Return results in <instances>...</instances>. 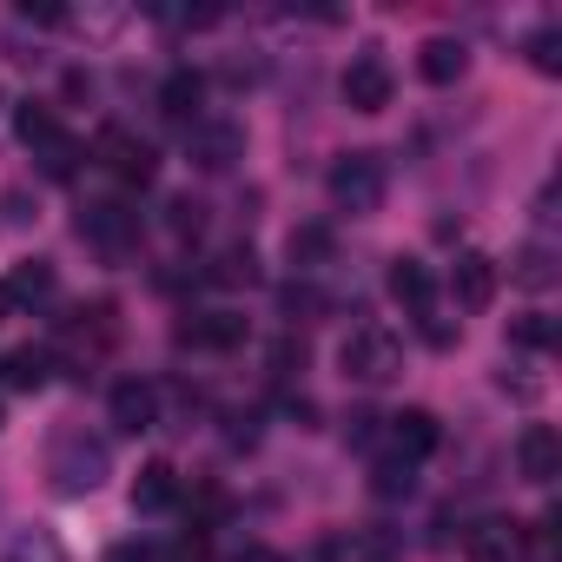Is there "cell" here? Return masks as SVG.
Returning a JSON list of instances; mask_svg holds the SVG:
<instances>
[{"label": "cell", "mask_w": 562, "mask_h": 562, "mask_svg": "<svg viewBox=\"0 0 562 562\" xmlns=\"http://www.w3.org/2000/svg\"><path fill=\"white\" fill-rule=\"evenodd\" d=\"M106 470H113V450L100 437H67L54 450V490L60 496H93L106 483Z\"/></svg>", "instance_id": "6da1fadb"}, {"label": "cell", "mask_w": 562, "mask_h": 562, "mask_svg": "<svg viewBox=\"0 0 562 562\" xmlns=\"http://www.w3.org/2000/svg\"><path fill=\"white\" fill-rule=\"evenodd\" d=\"M338 364H345V378H358V384H391V378H397V338H391L384 325H358V331L338 345Z\"/></svg>", "instance_id": "7a4b0ae2"}, {"label": "cell", "mask_w": 562, "mask_h": 562, "mask_svg": "<svg viewBox=\"0 0 562 562\" xmlns=\"http://www.w3.org/2000/svg\"><path fill=\"white\" fill-rule=\"evenodd\" d=\"M331 205L338 212H378L384 205V166H378V153H345L331 166Z\"/></svg>", "instance_id": "3957f363"}, {"label": "cell", "mask_w": 562, "mask_h": 562, "mask_svg": "<svg viewBox=\"0 0 562 562\" xmlns=\"http://www.w3.org/2000/svg\"><path fill=\"white\" fill-rule=\"evenodd\" d=\"M93 159H100L113 179H126V186H153V172H159L153 146H146L139 133H126V126H100V139H93Z\"/></svg>", "instance_id": "277c9868"}, {"label": "cell", "mask_w": 562, "mask_h": 562, "mask_svg": "<svg viewBox=\"0 0 562 562\" xmlns=\"http://www.w3.org/2000/svg\"><path fill=\"white\" fill-rule=\"evenodd\" d=\"M80 238L120 258V251H133V245H139V212H133L126 199H100V205H87V212H80Z\"/></svg>", "instance_id": "5b68a950"}, {"label": "cell", "mask_w": 562, "mask_h": 562, "mask_svg": "<svg viewBox=\"0 0 562 562\" xmlns=\"http://www.w3.org/2000/svg\"><path fill=\"white\" fill-rule=\"evenodd\" d=\"M338 87H345V106H351V113H384V106L397 100V74H391L378 54H358Z\"/></svg>", "instance_id": "8992f818"}, {"label": "cell", "mask_w": 562, "mask_h": 562, "mask_svg": "<svg viewBox=\"0 0 562 562\" xmlns=\"http://www.w3.org/2000/svg\"><path fill=\"white\" fill-rule=\"evenodd\" d=\"M496 285H503V265H496L490 251H463V258L450 265V299H457L463 312H490V305H496Z\"/></svg>", "instance_id": "52a82bcc"}, {"label": "cell", "mask_w": 562, "mask_h": 562, "mask_svg": "<svg viewBox=\"0 0 562 562\" xmlns=\"http://www.w3.org/2000/svg\"><path fill=\"white\" fill-rule=\"evenodd\" d=\"M179 345H192V351H238L245 345V312H192L186 325H179Z\"/></svg>", "instance_id": "ba28073f"}, {"label": "cell", "mask_w": 562, "mask_h": 562, "mask_svg": "<svg viewBox=\"0 0 562 562\" xmlns=\"http://www.w3.org/2000/svg\"><path fill=\"white\" fill-rule=\"evenodd\" d=\"M106 404H113V424H120L126 437H139V430H153V424H159V391H153L146 378H120Z\"/></svg>", "instance_id": "9c48e42d"}, {"label": "cell", "mask_w": 562, "mask_h": 562, "mask_svg": "<svg viewBox=\"0 0 562 562\" xmlns=\"http://www.w3.org/2000/svg\"><path fill=\"white\" fill-rule=\"evenodd\" d=\"M516 470H522L529 483H555V470H562V437H555L549 424H529V430L516 437Z\"/></svg>", "instance_id": "30bf717a"}, {"label": "cell", "mask_w": 562, "mask_h": 562, "mask_svg": "<svg viewBox=\"0 0 562 562\" xmlns=\"http://www.w3.org/2000/svg\"><path fill=\"white\" fill-rule=\"evenodd\" d=\"M199 106H205V74H199V67H172V74L159 80V113L179 120V126H192Z\"/></svg>", "instance_id": "8fae6325"}, {"label": "cell", "mask_w": 562, "mask_h": 562, "mask_svg": "<svg viewBox=\"0 0 562 562\" xmlns=\"http://www.w3.org/2000/svg\"><path fill=\"white\" fill-rule=\"evenodd\" d=\"M238 153H245V139H238L232 120H192V159H199L205 172H225Z\"/></svg>", "instance_id": "7c38bea8"}, {"label": "cell", "mask_w": 562, "mask_h": 562, "mask_svg": "<svg viewBox=\"0 0 562 562\" xmlns=\"http://www.w3.org/2000/svg\"><path fill=\"white\" fill-rule=\"evenodd\" d=\"M391 299L404 305V312H430V299H437V278H430V265L424 258H391Z\"/></svg>", "instance_id": "4fadbf2b"}, {"label": "cell", "mask_w": 562, "mask_h": 562, "mask_svg": "<svg viewBox=\"0 0 562 562\" xmlns=\"http://www.w3.org/2000/svg\"><path fill=\"white\" fill-rule=\"evenodd\" d=\"M417 74H424L430 87H457V80L470 74V47L437 34V41H424V47H417Z\"/></svg>", "instance_id": "5bb4252c"}, {"label": "cell", "mask_w": 562, "mask_h": 562, "mask_svg": "<svg viewBox=\"0 0 562 562\" xmlns=\"http://www.w3.org/2000/svg\"><path fill=\"white\" fill-rule=\"evenodd\" d=\"M391 443H397L404 463H417V457H430V450L443 443V430H437L430 411H397V417H391Z\"/></svg>", "instance_id": "9a60e30c"}, {"label": "cell", "mask_w": 562, "mask_h": 562, "mask_svg": "<svg viewBox=\"0 0 562 562\" xmlns=\"http://www.w3.org/2000/svg\"><path fill=\"white\" fill-rule=\"evenodd\" d=\"M0 299H8V305H34V299H54V265H47V258H21L8 278H0Z\"/></svg>", "instance_id": "2e32d148"}, {"label": "cell", "mask_w": 562, "mask_h": 562, "mask_svg": "<svg viewBox=\"0 0 562 562\" xmlns=\"http://www.w3.org/2000/svg\"><path fill=\"white\" fill-rule=\"evenodd\" d=\"M331 251H338V238H331V225H292V238H285V258L299 265V271H318V265H331Z\"/></svg>", "instance_id": "e0dca14e"}, {"label": "cell", "mask_w": 562, "mask_h": 562, "mask_svg": "<svg viewBox=\"0 0 562 562\" xmlns=\"http://www.w3.org/2000/svg\"><path fill=\"white\" fill-rule=\"evenodd\" d=\"M0 378H8L14 391H41V384L54 378V351H41V345H21V351H8Z\"/></svg>", "instance_id": "ac0fdd59"}, {"label": "cell", "mask_w": 562, "mask_h": 562, "mask_svg": "<svg viewBox=\"0 0 562 562\" xmlns=\"http://www.w3.org/2000/svg\"><path fill=\"white\" fill-rule=\"evenodd\" d=\"M0 562H67V542L34 522V529H14V542L0 549Z\"/></svg>", "instance_id": "d6986e66"}, {"label": "cell", "mask_w": 562, "mask_h": 562, "mask_svg": "<svg viewBox=\"0 0 562 562\" xmlns=\"http://www.w3.org/2000/svg\"><path fill=\"white\" fill-rule=\"evenodd\" d=\"M172 503H179L172 463H146V470L133 476V509H172Z\"/></svg>", "instance_id": "ffe728a7"}, {"label": "cell", "mask_w": 562, "mask_h": 562, "mask_svg": "<svg viewBox=\"0 0 562 562\" xmlns=\"http://www.w3.org/2000/svg\"><path fill=\"white\" fill-rule=\"evenodd\" d=\"M14 133H21L34 153H47L54 139H67V133H60V120H54V106H41V100H27V106L14 113Z\"/></svg>", "instance_id": "44dd1931"}, {"label": "cell", "mask_w": 562, "mask_h": 562, "mask_svg": "<svg viewBox=\"0 0 562 562\" xmlns=\"http://www.w3.org/2000/svg\"><path fill=\"white\" fill-rule=\"evenodd\" d=\"M463 562H516V536H509L503 522H483V529H470Z\"/></svg>", "instance_id": "7402d4cb"}, {"label": "cell", "mask_w": 562, "mask_h": 562, "mask_svg": "<svg viewBox=\"0 0 562 562\" xmlns=\"http://www.w3.org/2000/svg\"><path fill=\"white\" fill-rule=\"evenodd\" d=\"M516 285H529V292H549V285H555L549 245H522V251H516Z\"/></svg>", "instance_id": "603a6c76"}, {"label": "cell", "mask_w": 562, "mask_h": 562, "mask_svg": "<svg viewBox=\"0 0 562 562\" xmlns=\"http://www.w3.org/2000/svg\"><path fill=\"white\" fill-rule=\"evenodd\" d=\"M258 278V258H251V245H232L212 271H205V285H251Z\"/></svg>", "instance_id": "cb8c5ba5"}, {"label": "cell", "mask_w": 562, "mask_h": 562, "mask_svg": "<svg viewBox=\"0 0 562 562\" xmlns=\"http://www.w3.org/2000/svg\"><path fill=\"white\" fill-rule=\"evenodd\" d=\"M509 345H516V351H549V345H555V318H549V312H522V318L509 325Z\"/></svg>", "instance_id": "d4e9b609"}, {"label": "cell", "mask_w": 562, "mask_h": 562, "mask_svg": "<svg viewBox=\"0 0 562 562\" xmlns=\"http://www.w3.org/2000/svg\"><path fill=\"white\" fill-rule=\"evenodd\" d=\"M166 232H172V238H199V232H205V205H199L192 192L166 199Z\"/></svg>", "instance_id": "484cf974"}, {"label": "cell", "mask_w": 562, "mask_h": 562, "mask_svg": "<svg viewBox=\"0 0 562 562\" xmlns=\"http://www.w3.org/2000/svg\"><path fill=\"white\" fill-rule=\"evenodd\" d=\"M371 490H378V496H411V490H417V463H404V457H384V463L371 470Z\"/></svg>", "instance_id": "4316f807"}, {"label": "cell", "mask_w": 562, "mask_h": 562, "mask_svg": "<svg viewBox=\"0 0 562 562\" xmlns=\"http://www.w3.org/2000/svg\"><path fill=\"white\" fill-rule=\"evenodd\" d=\"M351 555H358V562H397V555H404V536H397V529H384V522H371V529L358 536V549H351Z\"/></svg>", "instance_id": "83f0119b"}, {"label": "cell", "mask_w": 562, "mask_h": 562, "mask_svg": "<svg viewBox=\"0 0 562 562\" xmlns=\"http://www.w3.org/2000/svg\"><path fill=\"white\" fill-rule=\"evenodd\" d=\"M41 166H47V179H74V172H80V146H74V139H54V146L41 153Z\"/></svg>", "instance_id": "f1b7e54d"}, {"label": "cell", "mask_w": 562, "mask_h": 562, "mask_svg": "<svg viewBox=\"0 0 562 562\" xmlns=\"http://www.w3.org/2000/svg\"><path fill=\"white\" fill-rule=\"evenodd\" d=\"M299 364H305V345H292V338H278V351H271V371H278V378H292Z\"/></svg>", "instance_id": "f546056e"}, {"label": "cell", "mask_w": 562, "mask_h": 562, "mask_svg": "<svg viewBox=\"0 0 562 562\" xmlns=\"http://www.w3.org/2000/svg\"><path fill=\"white\" fill-rule=\"evenodd\" d=\"M529 60H536L542 74H555V27H542V34H529Z\"/></svg>", "instance_id": "4dcf8cb0"}, {"label": "cell", "mask_w": 562, "mask_h": 562, "mask_svg": "<svg viewBox=\"0 0 562 562\" xmlns=\"http://www.w3.org/2000/svg\"><path fill=\"white\" fill-rule=\"evenodd\" d=\"M285 312H325V299L312 285H285Z\"/></svg>", "instance_id": "1f68e13d"}, {"label": "cell", "mask_w": 562, "mask_h": 562, "mask_svg": "<svg viewBox=\"0 0 562 562\" xmlns=\"http://www.w3.org/2000/svg\"><path fill=\"white\" fill-rule=\"evenodd\" d=\"M378 424H384L378 411H358V417H345V437H351V443H371V430H378Z\"/></svg>", "instance_id": "d6a6232c"}, {"label": "cell", "mask_w": 562, "mask_h": 562, "mask_svg": "<svg viewBox=\"0 0 562 562\" xmlns=\"http://www.w3.org/2000/svg\"><path fill=\"white\" fill-rule=\"evenodd\" d=\"M417 318H424V345H437V351H443V345L457 338V331H450V325H443L437 312H417Z\"/></svg>", "instance_id": "836d02e7"}, {"label": "cell", "mask_w": 562, "mask_h": 562, "mask_svg": "<svg viewBox=\"0 0 562 562\" xmlns=\"http://www.w3.org/2000/svg\"><path fill=\"white\" fill-rule=\"evenodd\" d=\"M106 562H159V549H153V542H120Z\"/></svg>", "instance_id": "e575fe53"}, {"label": "cell", "mask_w": 562, "mask_h": 562, "mask_svg": "<svg viewBox=\"0 0 562 562\" xmlns=\"http://www.w3.org/2000/svg\"><path fill=\"white\" fill-rule=\"evenodd\" d=\"M21 14H27V21H41V27H60V21H67L60 8H34V0H27V8H21Z\"/></svg>", "instance_id": "d590c367"}, {"label": "cell", "mask_w": 562, "mask_h": 562, "mask_svg": "<svg viewBox=\"0 0 562 562\" xmlns=\"http://www.w3.org/2000/svg\"><path fill=\"white\" fill-rule=\"evenodd\" d=\"M0 312H8V299H0Z\"/></svg>", "instance_id": "8d00e7d4"}]
</instances>
